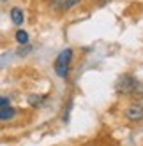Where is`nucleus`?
I'll use <instances>...</instances> for the list:
<instances>
[{
	"instance_id": "obj_1",
	"label": "nucleus",
	"mask_w": 143,
	"mask_h": 146,
	"mask_svg": "<svg viewBox=\"0 0 143 146\" xmlns=\"http://www.w3.org/2000/svg\"><path fill=\"white\" fill-rule=\"evenodd\" d=\"M71 58H73V49H69V48H65L64 51H60V55L57 56V60H55V72L60 78H67Z\"/></svg>"
},
{
	"instance_id": "obj_2",
	"label": "nucleus",
	"mask_w": 143,
	"mask_h": 146,
	"mask_svg": "<svg viewBox=\"0 0 143 146\" xmlns=\"http://www.w3.org/2000/svg\"><path fill=\"white\" fill-rule=\"evenodd\" d=\"M136 88H141V85L131 76H122L118 81V90H122L124 93H132Z\"/></svg>"
},
{
	"instance_id": "obj_3",
	"label": "nucleus",
	"mask_w": 143,
	"mask_h": 146,
	"mask_svg": "<svg viewBox=\"0 0 143 146\" xmlns=\"http://www.w3.org/2000/svg\"><path fill=\"white\" fill-rule=\"evenodd\" d=\"M78 2L80 0H49V7L55 13H64V11H69L71 7H74Z\"/></svg>"
},
{
	"instance_id": "obj_4",
	"label": "nucleus",
	"mask_w": 143,
	"mask_h": 146,
	"mask_svg": "<svg viewBox=\"0 0 143 146\" xmlns=\"http://www.w3.org/2000/svg\"><path fill=\"white\" fill-rule=\"evenodd\" d=\"M14 116V109L9 106V100L5 97H2V108H0V120L2 121H7L9 118Z\"/></svg>"
},
{
	"instance_id": "obj_5",
	"label": "nucleus",
	"mask_w": 143,
	"mask_h": 146,
	"mask_svg": "<svg viewBox=\"0 0 143 146\" xmlns=\"http://www.w3.org/2000/svg\"><path fill=\"white\" fill-rule=\"evenodd\" d=\"M126 116L132 121H138L143 118V108L141 106H131L127 111H126Z\"/></svg>"
},
{
	"instance_id": "obj_6",
	"label": "nucleus",
	"mask_w": 143,
	"mask_h": 146,
	"mask_svg": "<svg viewBox=\"0 0 143 146\" xmlns=\"http://www.w3.org/2000/svg\"><path fill=\"white\" fill-rule=\"evenodd\" d=\"M11 19H13L14 25H21L23 23V11H21V9H18V7L11 9Z\"/></svg>"
},
{
	"instance_id": "obj_7",
	"label": "nucleus",
	"mask_w": 143,
	"mask_h": 146,
	"mask_svg": "<svg viewBox=\"0 0 143 146\" xmlns=\"http://www.w3.org/2000/svg\"><path fill=\"white\" fill-rule=\"evenodd\" d=\"M16 40L19 44H27L28 42V34L23 32V30H18V32H16Z\"/></svg>"
},
{
	"instance_id": "obj_8",
	"label": "nucleus",
	"mask_w": 143,
	"mask_h": 146,
	"mask_svg": "<svg viewBox=\"0 0 143 146\" xmlns=\"http://www.w3.org/2000/svg\"><path fill=\"white\" fill-rule=\"evenodd\" d=\"M2 2H5V0H2Z\"/></svg>"
}]
</instances>
